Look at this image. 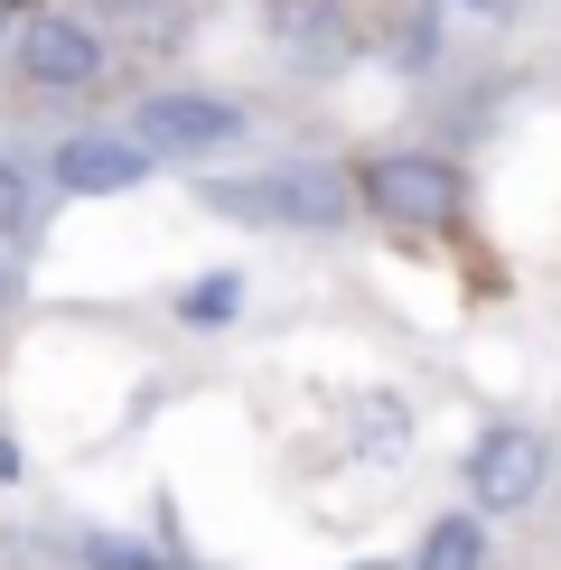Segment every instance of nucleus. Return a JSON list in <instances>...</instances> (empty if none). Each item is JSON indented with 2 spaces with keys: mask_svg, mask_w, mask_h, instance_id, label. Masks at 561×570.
<instances>
[{
  "mask_svg": "<svg viewBox=\"0 0 561 570\" xmlns=\"http://www.w3.org/2000/svg\"><path fill=\"white\" fill-rule=\"evenodd\" d=\"M206 206L234 225H346L356 178L346 169H272V178H206Z\"/></svg>",
  "mask_w": 561,
  "mask_h": 570,
  "instance_id": "f257e3e1",
  "label": "nucleus"
},
{
  "mask_svg": "<svg viewBox=\"0 0 561 570\" xmlns=\"http://www.w3.org/2000/svg\"><path fill=\"white\" fill-rule=\"evenodd\" d=\"M365 206L384 225H412V234H440L459 225V169L431 150H403V159H374L365 169Z\"/></svg>",
  "mask_w": 561,
  "mask_h": 570,
  "instance_id": "f03ea898",
  "label": "nucleus"
},
{
  "mask_svg": "<svg viewBox=\"0 0 561 570\" xmlns=\"http://www.w3.org/2000/svg\"><path fill=\"white\" fill-rule=\"evenodd\" d=\"M253 122L234 104H216V94H150V104L131 112V140L140 150H169V159H216V150H234Z\"/></svg>",
  "mask_w": 561,
  "mask_h": 570,
  "instance_id": "7ed1b4c3",
  "label": "nucleus"
},
{
  "mask_svg": "<svg viewBox=\"0 0 561 570\" xmlns=\"http://www.w3.org/2000/svg\"><path fill=\"white\" fill-rule=\"evenodd\" d=\"M19 76H29L38 94H85L94 76H104V29L76 19V10L19 19Z\"/></svg>",
  "mask_w": 561,
  "mask_h": 570,
  "instance_id": "20e7f679",
  "label": "nucleus"
},
{
  "mask_svg": "<svg viewBox=\"0 0 561 570\" xmlns=\"http://www.w3.org/2000/svg\"><path fill=\"white\" fill-rule=\"evenodd\" d=\"M543 468H552V440L533 431H486L478 449H468V505L478 514H514L543 495Z\"/></svg>",
  "mask_w": 561,
  "mask_h": 570,
  "instance_id": "39448f33",
  "label": "nucleus"
},
{
  "mask_svg": "<svg viewBox=\"0 0 561 570\" xmlns=\"http://www.w3.org/2000/svg\"><path fill=\"white\" fill-rule=\"evenodd\" d=\"M150 178V150L131 131H66L57 140V187L66 197H122Z\"/></svg>",
  "mask_w": 561,
  "mask_h": 570,
  "instance_id": "423d86ee",
  "label": "nucleus"
},
{
  "mask_svg": "<svg viewBox=\"0 0 561 570\" xmlns=\"http://www.w3.org/2000/svg\"><path fill=\"white\" fill-rule=\"evenodd\" d=\"M272 38L291 47V57L309 66V76H327V66H337L346 47H356V29H346V10H337V0H272Z\"/></svg>",
  "mask_w": 561,
  "mask_h": 570,
  "instance_id": "0eeeda50",
  "label": "nucleus"
},
{
  "mask_svg": "<svg viewBox=\"0 0 561 570\" xmlns=\"http://www.w3.org/2000/svg\"><path fill=\"white\" fill-rule=\"evenodd\" d=\"M412 570H486V524H478V514H440V524L421 533V561Z\"/></svg>",
  "mask_w": 561,
  "mask_h": 570,
  "instance_id": "6e6552de",
  "label": "nucleus"
},
{
  "mask_svg": "<svg viewBox=\"0 0 561 570\" xmlns=\"http://www.w3.org/2000/svg\"><path fill=\"white\" fill-rule=\"evenodd\" d=\"M178 318H187V327H225V318H244V272H206V281H187V291H178Z\"/></svg>",
  "mask_w": 561,
  "mask_h": 570,
  "instance_id": "1a4fd4ad",
  "label": "nucleus"
},
{
  "mask_svg": "<svg viewBox=\"0 0 561 570\" xmlns=\"http://www.w3.org/2000/svg\"><path fill=\"white\" fill-rule=\"evenodd\" d=\"M356 449H365V459H403V440H412V412H403V402H384V393H365V412H356Z\"/></svg>",
  "mask_w": 561,
  "mask_h": 570,
  "instance_id": "9d476101",
  "label": "nucleus"
},
{
  "mask_svg": "<svg viewBox=\"0 0 561 570\" xmlns=\"http://www.w3.org/2000/svg\"><path fill=\"white\" fill-rule=\"evenodd\" d=\"M94 10H104V19H122V29H131V38H150V47L178 29V0H94Z\"/></svg>",
  "mask_w": 561,
  "mask_h": 570,
  "instance_id": "9b49d317",
  "label": "nucleus"
},
{
  "mask_svg": "<svg viewBox=\"0 0 561 570\" xmlns=\"http://www.w3.org/2000/svg\"><path fill=\"white\" fill-rule=\"evenodd\" d=\"M38 225V187H29V169H19L10 150H0V234H29Z\"/></svg>",
  "mask_w": 561,
  "mask_h": 570,
  "instance_id": "f8f14e48",
  "label": "nucleus"
},
{
  "mask_svg": "<svg viewBox=\"0 0 561 570\" xmlns=\"http://www.w3.org/2000/svg\"><path fill=\"white\" fill-rule=\"evenodd\" d=\"M85 561H94V570H159V552H140V542H112V533H85Z\"/></svg>",
  "mask_w": 561,
  "mask_h": 570,
  "instance_id": "ddd939ff",
  "label": "nucleus"
},
{
  "mask_svg": "<svg viewBox=\"0 0 561 570\" xmlns=\"http://www.w3.org/2000/svg\"><path fill=\"white\" fill-rule=\"evenodd\" d=\"M459 10H505V0H459Z\"/></svg>",
  "mask_w": 561,
  "mask_h": 570,
  "instance_id": "4468645a",
  "label": "nucleus"
},
{
  "mask_svg": "<svg viewBox=\"0 0 561 570\" xmlns=\"http://www.w3.org/2000/svg\"><path fill=\"white\" fill-rule=\"evenodd\" d=\"M10 19H19V0H0V29H10Z\"/></svg>",
  "mask_w": 561,
  "mask_h": 570,
  "instance_id": "2eb2a0df",
  "label": "nucleus"
},
{
  "mask_svg": "<svg viewBox=\"0 0 561 570\" xmlns=\"http://www.w3.org/2000/svg\"><path fill=\"white\" fill-rule=\"evenodd\" d=\"M356 570H393V561H356Z\"/></svg>",
  "mask_w": 561,
  "mask_h": 570,
  "instance_id": "dca6fc26",
  "label": "nucleus"
}]
</instances>
